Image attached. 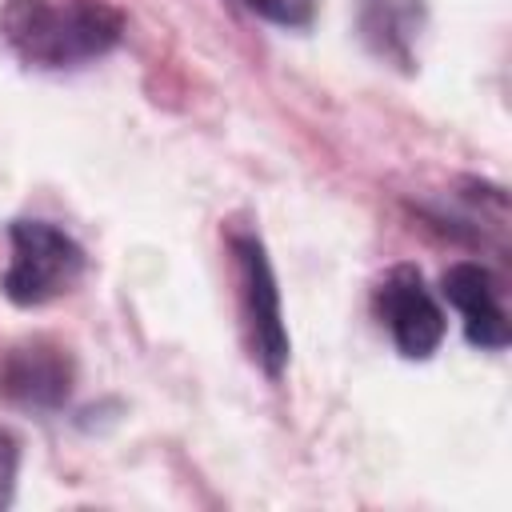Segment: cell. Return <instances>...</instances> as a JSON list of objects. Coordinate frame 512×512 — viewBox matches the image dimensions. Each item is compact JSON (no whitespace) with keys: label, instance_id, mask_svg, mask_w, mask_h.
I'll use <instances>...</instances> for the list:
<instances>
[{"label":"cell","instance_id":"cell-1","mask_svg":"<svg viewBox=\"0 0 512 512\" xmlns=\"http://www.w3.org/2000/svg\"><path fill=\"white\" fill-rule=\"evenodd\" d=\"M0 40L24 68H80L124 40V12L108 0H4Z\"/></svg>","mask_w":512,"mask_h":512},{"label":"cell","instance_id":"cell-8","mask_svg":"<svg viewBox=\"0 0 512 512\" xmlns=\"http://www.w3.org/2000/svg\"><path fill=\"white\" fill-rule=\"evenodd\" d=\"M240 4L280 28H308L316 20V0H240Z\"/></svg>","mask_w":512,"mask_h":512},{"label":"cell","instance_id":"cell-5","mask_svg":"<svg viewBox=\"0 0 512 512\" xmlns=\"http://www.w3.org/2000/svg\"><path fill=\"white\" fill-rule=\"evenodd\" d=\"M376 312L404 360H428L448 332L444 308L416 264H396L376 284Z\"/></svg>","mask_w":512,"mask_h":512},{"label":"cell","instance_id":"cell-6","mask_svg":"<svg viewBox=\"0 0 512 512\" xmlns=\"http://www.w3.org/2000/svg\"><path fill=\"white\" fill-rule=\"evenodd\" d=\"M440 292L460 312L464 340L472 348H480V352H504L508 348V340H512L508 308H504L500 284H496L488 264H480V260L448 264L444 276H440Z\"/></svg>","mask_w":512,"mask_h":512},{"label":"cell","instance_id":"cell-3","mask_svg":"<svg viewBox=\"0 0 512 512\" xmlns=\"http://www.w3.org/2000/svg\"><path fill=\"white\" fill-rule=\"evenodd\" d=\"M232 260H236V280H240V316L248 328V348L252 360L264 368V376H280L292 352L288 324H284V304H280V284L268 260V248L256 232H232Z\"/></svg>","mask_w":512,"mask_h":512},{"label":"cell","instance_id":"cell-2","mask_svg":"<svg viewBox=\"0 0 512 512\" xmlns=\"http://www.w3.org/2000/svg\"><path fill=\"white\" fill-rule=\"evenodd\" d=\"M8 268L0 276V292L16 308H44L60 296H68L84 276V248L56 228L52 220H12L8 224Z\"/></svg>","mask_w":512,"mask_h":512},{"label":"cell","instance_id":"cell-9","mask_svg":"<svg viewBox=\"0 0 512 512\" xmlns=\"http://www.w3.org/2000/svg\"><path fill=\"white\" fill-rule=\"evenodd\" d=\"M16 480H20V440L0 428V508L16 500Z\"/></svg>","mask_w":512,"mask_h":512},{"label":"cell","instance_id":"cell-7","mask_svg":"<svg viewBox=\"0 0 512 512\" xmlns=\"http://www.w3.org/2000/svg\"><path fill=\"white\" fill-rule=\"evenodd\" d=\"M356 24L372 56H380L384 64H396L400 72H412L416 44L428 24V0H360Z\"/></svg>","mask_w":512,"mask_h":512},{"label":"cell","instance_id":"cell-4","mask_svg":"<svg viewBox=\"0 0 512 512\" xmlns=\"http://www.w3.org/2000/svg\"><path fill=\"white\" fill-rule=\"evenodd\" d=\"M76 388V360L52 336H28L0 352V400L24 412H56Z\"/></svg>","mask_w":512,"mask_h":512}]
</instances>
